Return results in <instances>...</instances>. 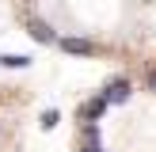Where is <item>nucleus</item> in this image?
<instances>
[{
	"label": "nucleus",
	"instance_id": "f257e3e1",
	"mask_svg": "<svg viewBox=\"0 0 156 152\" xmlns=\"http://www.w3.org/2000/svg\"><path fill=\"white\" fill-rule=\"evenodd\" d=\"M103 99H107V103H126V99H129V80H122V76L111 80L107 91H103Z\"/></svg>",
	"mask_w": 156,
	"mask_h": 152
},
{
	"label": "nucleus",
	"instance_id": "f03ea898",
	"mask_svg": "<svg viewBox=\"0 0 156 152\" xmlns=\"http://www.w3.org/2000/svg\"><path fill=\"white\" fill-rule=\"evenodd\" d=\"M61 50L65 53H80V57H91V53H95V42H88V38H61Z\"/></svg>",
	"mask_w": 156,
	"mask_h": 152
},
{
	"label": "nucleus",
	"instance_id": "7ed1b4c3",
	"mask_svg": "<svg viewBox=\"0 0 156 152\" xmlns=\"http://www.w3.org/2000/svg\"><path fill=\"white\" fill-rule=\"evenodd\" d=\"M107 106H111V103H107L103 95H99V99H91V103H84V106H80V122H84V126H91V122H95L99 114L107 110Z\"/></svg>",
	"mask_w": 156,
	"mask_h": 152
},
{
	"label": "nucleus",
	"instance_id": "20e7f679",
	"mask_svg": "<svg viewBox=\"0 0 156 152\" xmlns=\"http://www.w3.org/2000/svg\"><path fill=\"white\" fill-rule=\"evenodd\" d=\"M27 27H30V38H38V42H46V46H50V42H57V34H53V27H50V23H42V19H30Z\"/></svg>",
	"mask_w": 156,
	"mask_h": 152
},
{
	"label": "nucleus",
	"instance_id": "39448f33",
	"mask_svg": "<svg viewBox=\"0 0 156 152\" xmlns=\"http://www.w3.org/2000/svg\"><path fill=\"white\" fill-rule=\"evenodd\" d=\"M0 65H8V68H27L30 57H23V53H8V57H0Z\"/></svg>",
	"mask_w": 156,
	"mask_h": 152
},
{
	"label": "nucleus",
	"instance_id": "423d86ee",
	"mask_svg": "<svg viewBox=\"0 0 156 152\" xmlns=\"http://www.w3.org/2000/svg\"><path fill=\"white\" fill-rule=\"evenodd\" d=\"M42 126H46V129L57 126V110H46V114H42Z\"/></svg>",
	"mask_w": 156,
	"mask_h": 152
},
{
	"label": "nucleus",
	"instance_id": "0eeeda50",
	"mask_svg": "<svg viewBox=\"0 0 156 152\" xmlns=\"http://www.w3.org/2000/svg\"><path fill=\"white\" fill-rule=\"evenodd\" d=\"M149 91H156V68L149 72Z\"/></svg>",
	"mask_w": 156,
	"mask_h": 152
}]
</instances>
